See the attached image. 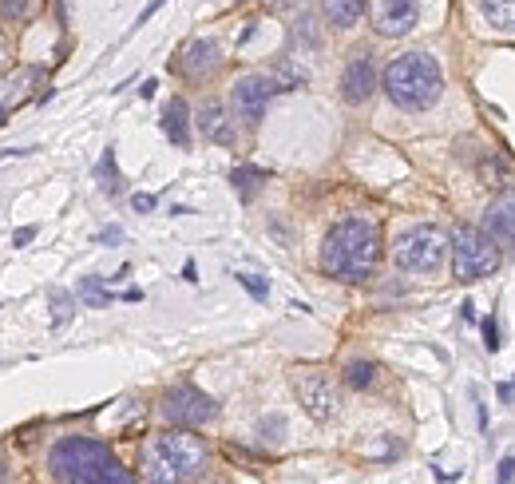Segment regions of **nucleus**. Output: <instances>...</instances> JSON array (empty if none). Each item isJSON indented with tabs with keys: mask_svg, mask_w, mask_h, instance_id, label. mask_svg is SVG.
Segmentation results:
<instances>
[{
	"mask_svg": "<svg viewBox=\"0 0 515 484\" xmlns=\"http://www.w3.org/2000/svg\"><path fill=\"white\" fill-rule=\"evenodd\" d=\"M159 413L167 417V425L199 429V425L218 417V405H214V397H206L203 389H195V385H175V389L163 393Z\"/></svg>",
	"mask_w": 515,
	"mask_h": 484,
	"instance_id": "7",
	"label": "nucleus"
},
{
	"mask_svg": "<svg viewBox=\"0 0 515 484\" xmlns=\"http://www.w3.org/2000/svg\"><path fill=\"white\" fill-rule=\"evenodd\" d=\"M365 8H369V0H321V12L333 28H353Z\"/></svg>",
	"mask_w": 515,
	"mask_h": 484,
	"instance_id": "16",
	"label": "nucleus"
},
{
	"mask_svg": "<svg viewBox=\"0 0 515 484\" xmlns=\"http://www.w3.org/2000/svg\"><path fill=\"white\" fill-rule=\"evenodd\" d=\"M420 20V0H369V24L377 36H405Z\"/></svg>",
	"mask_w": 515,
	"mask_h": 484,
	"instance_id": "10",
	"label": "nucleus"
},
{
	"mask_svg": "<svg viewBox=\"0 0 515 484\" xmlns=\"http://www.w3.org/2000/svg\"><path fill=\"white\" fill-rule=\"evenodd\" d=\"M274 92H278L274 76H242L234 84V92H230L234 116L246 123V127H258V123L266 120V104H270Z\"/></svg>",
	"mask_w": 515,
	"mask_h": 484,
	"instance_id": "9",
	"label": "nucleus"
},
{
	"mask_svg": "<svg viewBox=\"0 0 515 484\" xmlns=\"http://www.w3.org/2000/svg\"><path fill=\"white\" fill-rule=\"evenodd\" d=\"M131 207L147 215V211H155V195H131Z\"/></svg>",
	"mask_w": 515,
	"mask_h": 484,
	"instance_id": "28",
	"label": "nucleus"
},
{
	"mask_svg": "<svg viewBox=\"0 0 515 484\" xmlns=\"http://www.w3.org/2000/svg\"><path fill=\"white\" fill-rule=\"evenodd\" d=\"M4 64H8V48H4V40H0V72H4Z\"/></svg>",
	"mask_w": 515,
	"mask_h": 484,
	"instance_id": "33",
	"label": "nucleus"
},
{
	"mask_svg": "<svg viewBox=\"0 0 515 484\" xmlns=\"http://www.w3.org/2000/svg\"><path fill=\"white\" fill-rule=\"evenodd\" d=\"M448 250H452V242L444 239L440 227L416 223V227L397 235V242H393V262H397V270H405V274H436V270L444 266Z\"/></svg>",
	"mask_w": 515,
	"mask_h": 484,
	"instance_id": "5",
	"label": "nucleus"
},
{
	"mask_svg": "<svg viewBox=\"0 0 515 484\" xmlns=\"http://www.w3.org/2000/svg\"><path fill=\"white\" fill-rule=\"evenodd\" d=\"M155 88H159V84H155V80H147V84L139 88V96H143V100H151V96H155Z\"/></svg>",
	"mask_w": 515,
	"mask_h": 484,
	"instance_id": "32",
	"label": "nucleus"
},
{
	"mask_svg": "<svg viewBox=\"0 0 515 484\" xmlns=\"http://www.w3.org/2000/svg\"><path fill=\"white\" fill-rule=\"evenodd\" d=\"M96 175H100V187L107 191V195H119V191H123V183H119V171H115V147H107V155L100 159Z\"/></svg>",
	"mask_w": 515,
	"mask_h": 484,
	"instance_id": "23",
	"label": "nucleus"
},
{
	"mask_svg": "<svg viewBox=\"0 0 515 484\" xmlns=\"http://www.w3.org/2000/svg\"><path fill=\"white\" fill-rule=\"evenodd\" d=\"M262 179H266V171H258V167H234L230 171V183H234V191L242 199H254V191H258Z\"/></svg>",
	"mask_w": 515,
	"mask_h": 484,
	"instance_id": "20",
	"label": "nucleus"
},
{
	"mask_svg": "<svg viewBox=\"0 0 515 484\" xmlns=\"http://www.w3.org/2000/svg\"><path fill=\"white\" fill-rule=\"evenodd\" d=\"M206 441L195 437L191 429H167V433H155L147 445H143V457H139V469L143 477L155 484H179V481H195L203 477L206 469Z\"/></svg>",
	"mask_w": 515,
	"mask_h": 484,
	"instance_id": "3",
	"label": "nucleus"
},
{
	"mask_svg": "<svg viewBox=\"0 0 515 484\" xmlns=\"http://www.w3.org/2000/svg\"><path fill=\"white\" fill-rule=\"evenodd\" d=\"M48 473L68 484H131L135 473L92 437H60L48 453Z\"/></svg>",
	"mask_w": 515,
	"mask_h": 484,
	"instance_id": "2",
	"label": "nucleus"
},
{
	"mask_svg": "<svg viewBox=\"0 0 515 484\" xmlns=\"http://www.w3.org/2000/svg\"><path fill=\"white\" fill-rule=\"evenodd\" d=\"M480 8L496 32H515V0H480Z\"/></svg>",
	"mask_w": 515,
	"mask_h": 484,
	"instance_id": "17",
	"label": "nucleus"
},
{
	"mask_svg": "<svg viewBox=\"0 0 515 484\" xmlns=\"http://www.w3.org/2000/svg\"><path fill=\"white\" fill-rule=\"evenodd\" d=\"M484 346L496 354L504 342H500V326H496V318H484Z\"/></svg>",
	"mask_w": 515,
	"mask_h": 484,
	"instance_id": "27",
	"label": "nucleus"
},
{
	"mask_svg": "<svg viewBox=\"0 0 515 484\" xmlns=\"http://www.w3.org/2000/svg\"><path fill=\"white\" fill-rule=\"evenodd\" d=\"M270 8H286V4H294V0H266Z\"/></svg>",
	"mask_w": 515,
	"mask_h": 484,
	"instance_id": "34",
	"label": "nucleus"
},
{
	"mask_svg": "<svg viewBox=\"0 0 515 484\" xmlns=\"http://www.w3.org/2000/svg\"><path fill=\"white\" fill-rule=\"evenodd\" d=\"M381 88L401 112H428L440 100L444 72L428 52H405L385 68Z\"/></svg>",
	"mask_w": 515,
	"mask_h": 484,
	"instance_id": "4",
	"label": "nucleus"
},
{
	"mask_svg": "<svg viewBox=\"0 0 515 484\" xmlns=\"http://www.w3.org/2000/svg\"><path fill=\"white\" fill-rule=\"evenodd\" d=\"M373 92H377V64H373L369 52H357L341 72V100L345 104H365Z\"/></svg>",
	"mask_w": 515,
	"mask_h": 484,
	"instance_id": "11",
	"label": "nucleus"
},
{
	"mask_svg": "<svg viewBox=\"0 0 515 484\" xmlns=\"http://www.w3.org/2000/svg\"><path fill=\"white\" fill-rule=\"evenodd\" d=\"M480 179H484L488 187H504V183L512 179V163H508V159L496 151V155H488V159L480 163Z\"/></svg>",
	"mask_w": 515,
	"mask_h": 484,
	"instance_id": "19",
	"label": "nucleus"
},
{
	"mask_svg": "<svg viewBox=\"0 0 515 484\" xmlns=\"http://www.w3.org/2000/svg\"><path fill=\"white\" fill-rule=\"evenodd\" d=\"M48 298H52V310H56V314H52V322H56V326H64V322L72 318V310H76V294H68V290H52Z\"/></svg>",
	"mask_w": 515,
	"mask_h": 484,
	"instance_id": "24",
	"label": "nucleus"
},
{
	"mask_svg": "<svg viewBox=\"0 0 515 484\" xmlns=\"http://www.w3.org/2000/svg\"><path fill=\"white\" fill-rule=\"evenodd\" d=\"M32 239H36V227H24V231H16V235H12L16 246H24V242H32Z\"/></svg>",
	"mask_w": 515,
	"mask_h": 484,
	"instance_id": "29",
	"label": "nucleus"
},
{
	"mask_svg": "<svg viewBox=\"0 0 515 484\" xmlns=\"http://www.w3.org/2000/svg\"><path fill=\"white\" fill-rule=\"evenodd\" d=\"M103 282H107V278H96V274H92V278H80L76 298H80L84 306H92V310H103V306L111 302V290H107Z\"/></svg>",
	"mask_w": 515,
	"mask_h": 484,
	"instance_id": "18",
	"label": "nucleus"
},
{
	"mask_svg": "<svg viewBox=\"0 0 515 484\" xmlns=\"http://www.w3.org/2000/svg\"><path fill=\"white\" fill-rule=\"evenodd\" d=\"M32 4H36V0H0V16H4V20H24V16L32 12Z\"/></svg>",
	"mask_w": 515,
	"mask_h": 484,
	"instance_id": "26",
	"label": "nucleus"
},
{
	"mask_svg": "<svg viewBox=\"0 0 515 484\" xmlns=\"http://www.w3.org/2000/svg\"><path fill=\"white\" fill-rule=\"evenodd\" d=\"M0 481H8V473H4V461H0Z\"/></svg>",
	"mask_w": 515,
	"mask_h": 484,
	"instance_id": "35",
	"label": "nucleus"
},
{
	"mask_svg": "<svg viewBox=\"0 0 515 484\" xmlns=\"http://www.w3.org/2000/svg\"><path fill=\"white\" fill-rule=\"evenodd\" d=\"M484 231L500 246H515V191L496 195V203L484 211Z\"/></svg>",
	"mask_w": 515,
	"mask_h": 484,
	"instance_id": "12",
	"label": "nucleus"
},
{
	"mask_svg": "<svg viewBox=\"0 0 515 484\" xmlns=\"http://www.w3.org/2000/svg\"><path fill=\"white\" fill-rule=\"evenodd\" d=\"M199 131H203L210 143H222V147H234V139H238V127L230 120V112L218 104V100H206L203 108H199Z\"/></svg>",
	"mask_w": 515,
	"mask_h": 484,
	"instance_id": "14",
	"label": "nucleus"
},
{
	"mask_svg": "<svg viewBox=\"0 0 515 484\" xmlns=\"http://www.w3.org/2000/svg\"><path fill=\"white\" fill-rule=\"evenodd\" d=\"M500 262H504L500 242L492 239L488 231L456 227V235H452V274H456L460 282H480V278L496 274Z\"/></svg>",
	"mask_w": 515,
	"mask_h": 484,
	"instance_id": "6",
	"label": "nucleus"
},
{
	"mask_svg": "<svg viewBox=\"0 0 515 484\" xmlns=\"http://www.w3.org/2000/svg\"><path fill=\"white\" fill-rule=\"evenodd\" d=\"M373 381H377V365L373 362H361V358H357V362L345 365V385H349V389H369Z\"/></svg>",
	"mask_w": 515,
	"mask_h": 484,
	"instance_id": "22",
	"label": "nucleus"
},
{
	"mask_svg": "<svg viewBox=\"0 0 515 484\" xmlns=\"http://www.w3.org/2000/svg\"><path fill=\"white\" fill-rule=\"evenodd\" d=\"M163 131H167V139L175 143V147H191V108H187V100H171L167 108H163Z\"/></svg>",
	"mask_w": 515,
	"mask_h": 484,
	"instance_id": "15",
	"label": "nucleus"
},
{
	"mask_svg": "<svg viewBox=\"0 0 515 484\" xmlns=\"http://www.w3.org/2000/svg\"><path fill=\"white\" fill-rule=\"evenodd\" d=\"M0 123H4V104H0Z\"/></svg>",
	"mask_w": 515,
	"mask_h": 484,
	"instance_id": "36",
	"label": "nucleus"
},
{
	"mask_svg": "<svg viewBox=\"0 0 515 484\" xmlns=\"http://www.w3.org/2000/svg\"><path fill=\"white\" fill-rule=\"evenodd\" d=\"M500 481H515V457H508V461L500 465Z\"/></svg>",
	"mask_w": 515,
	"mask_h": 484,
	"instance_id": "30",
	"label": "nucleus"
},
{
	"mask_svg": "<svg viewBox=\"0 0 515 484\" xmlns=\"http://www.w3.org/2000/svg\"><path fill=\"white\" fill-rule=\"evenodd\" d=\"M234 278H238L242 290H250L258 302H266V294H270V282L266 278H258V274H234Z\"/></svg>",
	"mask_w": 515,
	"mask_h": 484,
	"instance_id": "25",
	"label": "nucleus"
},
{
	"mask_svg": "<svg viewBox=\"0 0 515 484\" xmlns=\"http://www.w3.org/2000/svg\"><path fill=\"white\" fill-rule=\"evenodd\" d=\"M100 242H123V231L119 227H107V231H100Z\"/></svg>",
	"mask_w": 515,
	"mask_h": 484,
	"instance_id": "31",
	"label": "nucleus"
},
{
	"mask_svg": "<svg viewBox=\"0 0 515 484\" xmlns=\"http://www.w3.org/2000/svg\"><path fill=\"white\" fill-rule=\"evenodd\" d=\"M294 389H298V401L306 405V413L313 421H333L337 409H341V389L337 381L325 373V369H306L294 377Z\"/></svg>",
	"mask_w": 515,
	"mask_h": 484,
	"instance_id": "8",
	"label": "nucleus"
},
{
	"mask_svg": "<svg viewBox=\"0 0 515 484\" xmlns=\"http://www.w3.org/2000/svg\"><path fill=\"white\" fill-rule=\"evenodd\" d=\"M309 72L306 68H298L294 60H282L278 68H274V84H278V92H290V88H298V84H306Z\"/></svg>",
	"mask_w": 515,
	"mask_h": 484,
	"instance_id": "21",
	"label": "nucleus"
},
{
	"mask_svg": "<svg viewBox=\"0 0 515 484\" xmlns=\"http://www.w3.org/2000/svg\"><path fill=\"white\" fill-rule=\"evenodd\" d=\"M179 68H183L187 80H206V76L218 68V44H214L210 36L191 40V44L183 48V56H179Z\"/></svg>",
	"mask_w": 515,
	"mask_h": 484,
	"instance_id": "13",
	"label": "nucleus"
},
{
	"mask_svg": "<svg viewBox=\"0 0 515 484\" xmlns=\"http://www.w3.org/2000/svg\"><path fill=\"white\" fill-rule=\"evenodd\" d=\"M381 262V227L373 219H341L321 242V270L341 282H365Z\"/></svg>",
	"mask_w": 515,
	"mask_h": 484,
	"instance_id": "1",
	"label": "nucleus"
}]
</instances>
